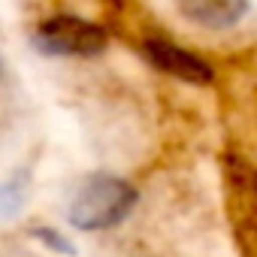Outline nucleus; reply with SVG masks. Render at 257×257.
<instances>
[{
	"mask_svg": "<svg viewBox=\"0 0 257 257\" xmlns=\"http://www.w3.org/2000/svg\"><path fill=\"white\" fill-rule=\"evenodd\" d=\"M254 191H257V179H254Z\"/></svg>",
	"mask_w": 257,
	"mask_h": 257,
	"instance_id": "6",
	"label": "nucleus"
},
{
	"mask_svg": "<svg viewBox=\"0 0 257 257\" xmlns=\"http://www.w3.org/2000/svg\"><path fill=\"white\" fill-rule=\"evenodd\" d=\"M146 55L152 58V64L158 67V70H164V73H170V76H176V79H182V82H194V85H209L212 82V67L203 61V58H197V55H191V52H185V49H179V46H173V43H164V40H146Z\"/></svg>",
	"mask_w": 257,
	"mask_h": 257,
	"instance_id": "3",
	"label": "nucleus"
},
{
	"mask_svg": "<svg viewBox=\"0 0 257 257\" xmlns=\"http://www.w3.org/2000/svg\"><path fill=\"white\" fill-rule=\"evenodd\" d=\"M134 206H137V191L124 179L97 173L79 185V191L73 194L67 218L76 230H85V233L109 230L131 215Z\"/></svg>",
	"mask_w": 257,
	"mask_h": 257,
	"instance_id": "1",
	"label": "nucleus"
},
{
	"mask_svg": "<svg viewBox=\"0 0 257 257\" xmlns=\"http://www.w3.org/2000/svg\"><path fill=\"white\" fill-rule=\"evenodd\" d=\"M176 7L188 22L209 28V31L233 28L248 10L245 0H176Z\"/></svg>",
	"mask_w": 257,
	"mask_h": 257,
	"instance_id": "4",
	"label": "nucleus"
},
{
	"mask_svg": "<svg viewBox=\"0 0 257 257\" xmlns=\"http://www.w3.org/2000/svg\"><path fill=\"white\" fill-rule=\"evenodd\" d=\"M34 236H37V239H43L49 248H55V251H61V254H73V245H70L67 239H61V233H58V230L37 227V230H34Z\"/></svg>",
	"mask_w": 257,
	"mask_h": 257,
	"instance_id": "5",
	"label": "nucleus"
},
{
	"mask_svg": "<svg viewBox=\"0 0 257 257\" xmlns=\"http://www.w3.org/2000/svg\"><path fill=\"white\" fill-rule=\"evenodd\" d=\"M34 46L43 55L61 58H91L106 49V31L79 16H52L37 25Z\"/></svg>",
	"mask_w": 257,
	"mask_h": 257,
	"instance_id": "2",
	"label": "nucleus"
}]
</instances>
